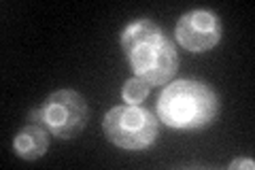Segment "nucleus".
Masks as SVG:
<instances>
[{
    "instance_id": "nucleus-1",
    "label": "nucleus",
    "mask_w": 255,
    "mask_h": 170,
    "mask_svg": "<svg viewBox=\"0 0 255 170\" xmlns=\"http://www.w3.org/2000/svg\"><path fill=\"white\" fill-rule=\"evenodd\" d=\"M122 51L134 77L151 87L168 85L181 64L174 40L149 17L136 19L124 28Z\"/></svg>"
},
{
    "instance_id": "nucleus-7",
    "label": "nucleus",
    "mask_w": 255,
    "mask_h": 170,
    "mask_svg": "<svg viewBox=\"0 0 255 170\" xmlns=\"http://www.w3.org/2000/svg\"><path fill=\"white\" fill-rule=\"evenodd\" d=\"M149 92H151L149 83H145V81L138 77H132V79H128L122 87V98L126 104H140V102H145Z\"/></svg>"
},
{
    "instance_id": "nucleus-8",
    "label": "nucleus",
    "mask_w": 255,
    "mask_h": 170,
    "mask_svg": "<svg viewBox=\"0 0 255 170\" xmlns=\"http://www.w3.org/2000/svg\"><path fill=\"white\" fill-rule=\"evenodd\" d=\"M238 168H247V170H253L255 168V162L249 158H241V160H234V162H230V170H238Z\"/></svg>"
},
{
    "instance_id": "nucleus-2",
    "label": "nucleus",
    "mask_w": 255,
    "mask_h": 170,
    "mask_svg": "<svg viewBox=\"0 0 255 170\" xmlns=\"http://www.w3.org/2000/svg\"><path fill=\"white\" fill-rule=\"evenodd\" d=\"M219 96L204 81L179 79L168 83L157 96L155 115L172 130H204L217 121Z\"/></svg>"
},
{
    "instance_id": "nucleus-5",
    "label": "nucleus",
    "mask_w": 255,
    "mask_h": 170,
    "mask_svg": "<svg viewBox=\"0 0 255 170\" xmlns=\"http://www.w3.org/2000/svg\"><path fill=\"white\" fill-rule=\"evenodd\" d=\"M174 36L185 51L204 53L219 45L223 36V23L217 13L209 9H194L179 17Z\"/></svg>"
},
{
    "instance_id": "nucleus-4",
    "label": "nucleus",
    "mask_w": 255,
    "mask_h": 170,
    "mask_svg": "<svg viewBox=\"0 0 255 170\" xmlns=\"http://www.w3.org/2000/svg\"><path fill=\"white\" fill-rule=\"evenodd\" d=\"M43 111V126L49 130L51 136H58L62 141H70L79 136L90 119V107L83 94L70 87L49 94L41 104Z\"/></svg>"
},
{
    "instance_id": "nucleus-3",
    "label": "nucleus",
    "mask_w": 255,
    "mask_h": 170,
    "mask_svg": "<svg viewBox=\"0 0 255 170\" xmlns=\"http://www.w3.org/2000/svg\"><path fill=\"white\" fill-rule=\"evenodd\" d=\"M102 130L109 143L124 151H147L157 143L159 119L140 104H119L105 113Z\"/></svg>"
},
{
    "instance_id": "nucleus-6",
    "label": "nucleus",
    "mask_w": 255,
    "mask_h": 170,
    "mask_svg": "<svg viewBox=\"0 0 255 170\" xmlns=\"http://www.w3.org/2000/svg\"><path fill=\"white\" fill-rule=\"evenodd\" d=\"M49 149V130L38 124H28L13 136V153L19 160L34 162Z\"/></svg>"
},
{
    "instance_id": "nucleus-9",
    "label": "nucleus",
    "mask_w": 255,
    "mask_h": 170,
    "mask_svg": "<svg viewBox=\"0 0 255 170\" xmlns=\"http://www.w3.org/2000/svg\"><path fill=\"white\" fill-rule=\"evenodd\" d=\"M28 121H30V124L43 126V111H41V107H38V109H32V111L28 113Z\"/></svg>"
}]
</instances>
